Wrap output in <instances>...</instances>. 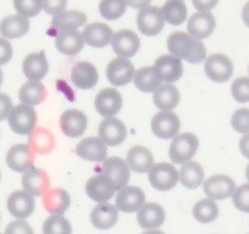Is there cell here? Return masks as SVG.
<instances>
[{
	"label": "cell",
	"instance_id": "obj_10",
	"mask_svg": "<svg viewBox=\"0 0 249 234\" xmlns=\"http://www.w3.org/2000/svg\"><path fill=\"white\" fill-rule=\"evenodd\" d=\"M111 48L114 53L120 58H132L138 53L141 48V40L137 33L129 29H123L113 34L111 38Z\"/></svg>",
	"mask_w": 249,
	"mask_h": 234
},
{
	"label": "cell",
	"instance_id": "obj_28",
	"mask_svg": "<svg viewBox=\"0 0 249 234\" xmlns=\"http://www.w3.org/2000/svg\"><path fill=\"white\" fill-rule=\"evenodd\" d=\"M55 47L59 53L73 56L80 53L84 47V39L82 33L76 30L60 32L55 38Z\"/></svg>",
	"mask_w": 249,
	"mask_h": 234
},
{
	"label": "cell",
	"instance_id": "obj_37",
	"mask_svg": "<svg viewBox=\"0 0 249 234\" xmlns=\"http://www.w3.org/2000/svg\"><path fill=\"white\" fill-rule=\"evenodd\" d=\"M29 144L30 149L38 154H48L54 149L55 139L52 132L45 128H36L30 133Z\"/></svg>",
	"mask_w": 249,
	"mask_h": 234
},
{
	"label": "cell",
	"instance_id": "obj_6",
	"mask_svg": "<svg viewBox=\"0 0 249 234\" xmlns=\"http://www.w3.org/2000/svg\"><path fill=\"white\" fill-rule=\"evenodd\" d=\"M204 72L215 83H226L233 75V63L224 54H212L204 62Z\"/></svg>",
	"mask_w": 249,
	"mask_h": 234
},
{
	"label": "cell",
	"instance_id": "obj_3",
	"mask_svg": "<svg viewBox=\"0 0 249 234\" xmlns=\"http://www.w3.org/2000/svg\"><path fill=\"white\" fill-rule=\"evenodd\" d=\"M36 109L27 104L13 107L8 115V123L12 130L19 135H29L36 129Z\"/></svg>",
	"mask_w": 249,
	"mask_h": 234
},
{
	"label": "cell",
	"instance_id": "obj_34",
	"mask_svg": "<svg viewBox=\"0 0 249 234\" xmlns=\"http://www.w3.org/2000/svg\"><path fill=\"white\" fill-rule=\"evenodd\" d=\"M204 170L198 162L188 161L182 164L179 170V180L188 189H196L203 183Z\"/></svg>",
	"mask_w": 249,
	"mask_h": 234
},
{
	"label": "cell",
	"instance_id": "obj_11",
	"mask_svg": "<svg viewBox=\"0 0 249 234\" xmlns=\"http://www.w3.org/2000/svg\"><path fill=\"white\" fill-rule=\"evenodd\" d=\"M102 170L104 176L108 177L117 189L125 187L129 183L130 169L124 159L119 157H109L103 161Z\"/></svg>",
	"mask_w": 249,
	"mask_h": 234
},
{
	"label": "cell",
	"instance_id": "obj_40",
	"mask_svg": "<svg viewBox=\"0 0 249 234\" xmlns=\"http://www.w3.org/2000/svg\"><path fill=\"white\" fill-rule=\"evenodd\" d=\"M71 222L62 214H52L43 224L44 234H71Z\"/></svg>",
	"mask_w": 249,
	"mask_h": 234
},
{
	"label": "cell",
	"instance_id": "obj_43",
	"mask_svg": "<svg viewBox=\"0 0 249 234\" xmlns=\"http://www.w3.org/2000/svg\"><path fill=\"white\" fill-rule=\"evenodd\" d=\"M231 95L238 103H248L249 102V78L242 76L238 78L231 84Z\"/></svg>",
	"mask_w": 249,
	"mask_h": 234
},
{
	"label": "cell",
	"instance_id": "obj_20",
	"mask_svg": "<svg viewBox=\"0 0 249 234\" xmlns=\"http://www.w3.org/2000/svg\"><path fill=\"white\" fill-rule=\"evenodd\" d=\"M75 153L85 161L103 162L108 157V146L100 141L99 137H89L78 143Z\"/></svg>",
	"mask_w": 249,
	"mask_h": 234
},
{
	"label": "cell",
	"instance_id": "obj_4",
	"mask_svg": "<svg viewBox=\"0 0 249 234\" xmlns=\"http://www.w3.org/2000/svg\"><path fill=\"white\" fill-rule=\"evenodd\" d=\"M164 17L160 8L147 5L139 9L137 15V27L142 34L147 36H158L164 28Z\"/></svg>",
	"mask_w": 249,
	"mask_h": 234
},
{
	"label": "cell",
	"instance_id": "obj_50",
	"mask_svg": "<svg viewBox=\"0 0 249 234\" xmlns=\"http://www.w3.org/2000/svg\"><path fill=\"white\" fill-rule=\"evenodd\" d=\"M192 1L198 12H209L219 3V0H192Z\"/></svg>",
	"mask_w": 249,
	"mask_h": 234
},
{
	"label": "cell",
	"instance_id": "obj_48",
	"mask_svg": "<svg viewBox=\"0 0 249 234\" xmlns=\"http://www.w3.org/2000/svg\"><path fill=\"white\" fill-rule=\"evenodd\" d=\"M13 56V47L6 38H0V65L10 62Z\"/></svg>",
	"mask_w": 249,
	"mask_h": 234
},
{
	"label": "cell",
	"instance_id": "obj_1",
	"mask_svg": "<svg viewBox=\"0 0 249 234\" xmlns=\"http://www.w3.org/2000/svg\"><path fill=\"white\" fill-rule=\"evenodd\" d=\"M167 47L172 55L191 64L202 63L207 58V50L202 41L184 32L172 33L167 40Z\"/></svg>",
	"mask_w": 249,
	"mask_h": 234
},
{
	"label": "cell",
	"instance_id": "obj_45",
	"mask_svg": "<svg viewBox=\"0 0 249 234\" xmlns=\"http://www.w3.org/2000/svg\"><path fill=\"white\" fill-rule=\"evenodd\" d=\"M231 126L237 133L247 134L249 133V109L242 108L234 111L231 117Z\"/></svg>",
	"mask_w": 249,
	"mask_h": 234
},
{
	"label": "cell",
	"instance_id": "obj_9",
	"mask_svg": "<svg viewBox=\"0 0 249 234\" xmlns=\"http://www.w3.org/2000/svg\"><path fill=\"white\" fill-rule=\"evenodd\" d=\"M126 128L120 119L109 117L103 120L98 130V137L107 146L120 145L125 141Z\"/></svg>",
	"mask_w": 249,
	"mask_h": 234
},
{
	"label": "cell",
	"instance_id": "obj_2",
	"mask_svg": "<svg viewBox=\"0 0 249 234\" xmlns=\"http://www.w3.org/2000/svg\"><path fill=\"white\" fill-rule=\"evenodd\" d=\"M199 146V139L193 133L177 134L169 146V158L176 164L191 161Z\"/></svg>",
	"mask_w": 249,
	"mask_h": 234
},
{
	"label": "cell",
	"instance_id": "obj_14",
	"mask_svg": "<svg viewBox=\"0 0 249 234\" xmlns=\"http://www.w3.org/2000/svg\"><path fill=\"white\" fill-rule=\"evenodd\" d=\"M94 106L102 117H114L123 107V98L115 88L103 89L95 97Z\"/></svg>",
	"mask_w": 249,
	"mask_h": 234
},
{
	"label": "cell",
	"instance_id": "obj_23",
	"mask_svg": "<svg viewBox=\"0 0 249 234\" xmlns=\"http://www.w3.org/2000/svg\"><path fill=\"white\" fill-rule=\"evenodd\" d=\"M119 218V211L115 205L110 203H99L97 207L93 208L90 213V222L97 229L106 231L114 227Z\"/></svg>",
	"mask_w": 249,
	"mask_h": 234
},
{
	"label": "cell",
	"instance_id": "obj_52",
	"mask_svg": "<svg viewBox=\"0 0 249 234\" xmlns=\"http://www.w3.org/2000/svg\"><path fill=\"white\" fill-rule=\"evenodd\" d=\"M126 6H130L133 9H142L144 6L149 5L152 0H124Z\"/></svg>",
	"mask_w": 249,
	"mask_h": 234
},
{
	"label": "cell",
	"instance_id": "obj_32",
	"mask_svg": "<svg viewBox=\"0 0 249 234\" xmlns=\"http://www.w3.org/2000/svg\"><path fill=\"white\" fill-rule=\"evenodd\" d=\"M30 23L28 18L21 15H9L0 23V34L3 38L17 39L21 38L29 32Z\"/></svg>",
	"mask_w": 249,
	"mask_h": 234
},
{
	"label": "cell",
	"instance_id": "obj_17",
	"mask_svg": "<svg viewBox=\"0 0 249 234\" xmlns=\"http://www.w3.org/2000/svg\"><path fill=\"white\" fill-rule=\"evenodd\" d=\"M88 126V117L78 109H68L60 117V128L69 138L82 137Z\"/></svg>",
	"mask_w": 249,
	"mask_h": 234
},
{
	"label": "cell",
	"instance_id": "obj_49",
	"mask_svg": "<svg viewBox=\"0 0 249 234\" xmlns=\"http://www.w3.org/2000/svg\"><path fill=\"white\" fill-rule=\"evenodd\" d=\"M12 108V99L6 94L0 93V122H3L4 119L8 118Z\"/></svg>",
	"mask_w": 249,
	"mask_h": 234
},
{
	"label": "cell",
	"instance_id": "obj_42",
	"mask_svg": "<svg viewBox=\"0 0 249 234\" xmlns=\"http://www.w3.org/2000/svg\"><path fill=\"white\" fill-rule=\"evenodd\" d=\"M14 9L19 15L25 18H34L43 9L41 0H13Z\"/></svg>",
	"mask_w": 249,
	"mask_h": 234
},
{
	"label": "cell",
	"instance_id": "obj_30",
	"mask_svg": "<svg viewBox=\"0 0 249 234\" xmlns=\"http://www.w3.org/2000/svg\"><path fill=\"white\" fill-rule=\"evenodd\" d=\"M126 164L129 169L135 173H147L154 164V158L149 149L145 146L135 145L132 146L126 154Z\"/></svg>",
	"mask_w": 249,
	"mask_h": 234
},
{
	"label": "cell",
	"instance_id": "obj_33",
	"mask_svg": "<svg viewBox=\"0 0 249 234\" xmlns=\"http://www.w3.org/2000/svg\"><path fill=\"white\" fill-rule=\"evenodd\" d=\"M87 23V14L78 10H63L62 13L54 15L52 27L59 32L76 30Z\"/></svg>",
	"mask_w": 249,
	"mask_h": 234
},
{
	"label": "cell",
	"instance_id": "obj_55",
	"mask_svg": "<svg viewBox=\"0 0 249 234\" xmlns=\"http://www.w3.org/2000/svg\"><path fill=\"white\" fill-rule=\"evenodd\" d=\"M246 178H247V180L249 181V164L247 165V169H246Z\"/></svg>",
	"mask_w": 249,
	"mask_h": 234
},
{
	"label": "cell",
	"instance_id": "obj_19",
	"mask_svg": "<svg viewBox=\"0 0 249 234\" xmlns=\"http://www.w3.org/2000/svg\"><path fill=\"white\" fill-rule=\"evenodd\" d=\"M5 159L8 167L17 173L27 172L34 164V154L28 144H17L10 146Z\"/></svg>",
	"mask_w": 249,
	"mask_h": 234
},
{
	"label": "cell",
	"instance_id": "obj_26",
	"mask_svg": "<svg viewBox=\"0 0 249 234\" xmlns=\"http://www.w3.org/2000/svg\"><path fill=\"white\" fill-rule=\"evenodd\" d=\"M154 68L165 83H174L183 75L182 60L174 55H161L154 63Z\"/></svg>",
	"mask_w": 249,
	"mask_h": 234
},
{
	"label": "cell",
	"instance_id": "obj_7",
	"mask_svg": "<svg viewBox=\"0 0 249 234\" xmlns=\"http://www.w3.org/2000/svg\"><path fill=\"white\" fill-rule=\"evenodd\" d=\"M180 120L172 110H161L152 119V132L160 139H172L179 134Z\"/></svg>",
	"mask_w": 249,
	"mask_h": 234
},
{
	"label": "cell",
	"instance_id": "obj_31",
	"mask_svg": "<svg viewBox=\"0 0 249 234\" xmlns=\"http://www.w3.org/2000/svg\"><path fill=\"white\" fill-rule=\"evenodd\" d=\"M153 102L161 110H173L180 102V94L172 83H165L153 91Z\"/></svg>",
	"mask_w": 249,
	"mask_h": 234
},
{
	"label": "cell",
	"instance_id": "obj_46",
	"mask_svg": "<svg viewBox=\"0 0 249 234\" xmlns=\"http://www.w3.org/2000/svg\"><path fill=\"white\" fill-rule=\"evenodd\" d=\"M4 234H34L29 223L24 219L13 220L6 225Z\"/></svg>",
	"mask_w": 249,
	"mask_h": 234
},
{
	"label": "cell",
	"instance_id": "obj_22",
	"mask_svg": "<svg viewBox=\"0 0 249 234\" xmlns=\"http://www.w3.org/2000/svg\"><path fill=\"white\" fill-rule=\"evenodd\" d=\"M138 224L143 229H158L165 220V212L158 203H144L137 213Z\"/></svg>",
	"mask_w": 249,
	"mask_h": 234
},
{
	"label": "cell",
	"instance_id": "obj_25",
	"mask_svg": "<svg viewBox=\"0 0 249 234\" xmlns=\"http://www.w3.org/2000/svg\"><path fill=\"white\" fill-rule=\"evenodd\" d=\"M71 82L79 89H91L99 80L97 67L89 62L76 63L71 69Z\"/></svg>",
	"mask_w": 249,
	"mask_h": 234
},
{
	"label": "cell",
	"instance_id": "obj_38",
	"mask_svg": "<svg viewBox=\"0 0 249 234\" xmlns=\"http://www.w3.org/2000/svg\"><path fill=\"white\" fill-rule=\"evenodd\" d=\"M164 20L170 25H180L187 20L188 9L183 0H167L161 8Z\"/></svg>",
	"mask_w": 249,
	"mask_h": 234
},
{
	"label": "cell",
	"instance_id": "obj_41",
	"mask_svg": "<svg viewBox=\"0 0 249 234\" xmlns=\"http://www.w3.org/2000/svg\"><path fill=\"white\" fill-rule=\"evenodd\" d=\"M126 10L124 0H102L99 4V13L107 20H117L123 17Z\"/></svg>",
	"mask_w": 249,
	"mask_h": 234
},
{
	"label": "cell",
	"instance_id": "obj_39",
	"mask_svg": "<svg viewBox=\"0 0 249 234\" xmlns=\"http://www.w3.org/2000/svg\"><path fill=\"white\" fill-rule=\"evenodd\" d=\"M219 207L213 199H200L194 204L193 216L199 223H212L218 218Z\"/></svg>",
	"mask_w": 249,
	"mask_h": 234
},
{
	"label": "cell",
	"instance_id": "obj_18",
	"mask_svg": "<svg viewBox=\"0 0 249 234\" xmlns=\"http://www.w3.org/2000/svg\"><path fill=\"white\" fill-rule=\"evenodd\" d=\"M115 190H117V188L114 187L113 181L104 174L91 177L85 185L87 196L91 200L98 203L108 202L109 199L114 196Z\"/></svg>",
	"mask_w": 249,
	"mask_h": 234
},
{
	"label": "cell",
	"instance_id": "obj_56",
	"mask_svg": "<svg viewBox=\"0 0 249 234\" xmlns=\"http://www.w3.org/2000/svg\"><path fill=\"white\" fill-rule=\"evenodd\" d=\"M1 84H3V72L0 69V87H1Z\"/></svg>",
	"mask_w": 249,
	"mask_h": 234
},
{
	"label": "cell",
	"instance_id": "obj_15",
	"mask_svg": "<svg viewBox=\"0 0 249 234\" xmlns=\"http://www.w3.org/2000/svg\"><path fill=\"white\" fill-rule=\"evenodd\" d=\"M235 189L234 180L228 176H213L209 177L203 184L205 196L213 200H222L231 197Z\"/></svg>",
	"mask_w": 249,
	"mask_h": 234
},
{
	"label": "cell",
	"instance_id": "obj_29",
	"mask_svg": "<svg viewBox=\"0 0 249 234\" xmlns=\"http://www.w3.org/2000/svg\"><path fill=\"white\" fill-rule=\"evenodd\" d=\"M43 205L50 214H64L71 207V196L65 189L55 188L43 194Z\"/></svg>",
	"mask_w": 249,
	"mask_h": 234
},
{
	"label": "cell",
	"instance_id": "obj_54",
	"mask_svg": "<svg viewBox=\"0 0 249 234\" xmlns=\"http://www.w3.org/2000/svg\"><path fill=\"white\" fill-rule=\"evenodd\" d=\"M143 234H165L164 232L158 231V229H147Z\"/></svg>",
	"mask_w": 249,
	"mask_h": 234
},
{
	"label": "cell",
	"instance_id": "obj_35",
	"mask_svg": "<svg viewBox=\"0 0 249 234\" xmlns=\"http://www.w3.org/2000/svg\"><path fill=\"white\" fill-rule=\"evenodd\" d=\"M134 84L143 93H153L161 84V78L154 67H144L134 74Z\"/></svg>",
	"mask_w": 249,
	"mask_h": 234
},
{
	"label": "cell",
	"instance_id": "obj_36",
	"mask_svg": "<svg viewBox=\"0 0 249 234\" xmlns=\"http://www.w3.org/2000/svg\"><path fill=\"white\" fill-rule=\"evenodd\" d=\"M19 99H20L21 104H27L30 107L38 106L47 99L45 85L40 82L29 80L23 84L19 90Z\"/></svg>",
	"mask_w": 249,
	"mask_h": 234
},
{
	"label": "cell",
	"instance_id": "obj_57",
	"mask_svg": "<svg viewBox=\"0 0 249 234\" xmlns=\"http://www.w3.org/2000/svg\"><path fill=\"white\" fill-rule=\"evenodd\" d=\"M0 234H1V233H0Z\"/></svg>",
	"mask_w": 249,
	"mask_h": 234
},
{
	"label": "cell",
	"instance_id": "obj_12",
	"mask_svg": "<svg viewBox=\"0 0 249 234\" xmlns=\"http://www.w3.org/2000/svg\"><path fill=\"white\" fill-rule=\"evenodd\" d=\"M8 211L17 219H27L36 209L34 196L27 190H15L8 198Z\"/></svg>",
	"mask_w": 249,
	"mask_h": 234
},
{
	"label": "cell",
	"instance_id": "obj_27",
	"mask_svg": "<svg viewBox=\"0 0 249 234\" xmlns=\"http://www.w3.org/2000/svg\"><path fill=\"white\" fill-rule=\"evenodd\" d=\"M49 72V63L44 53H32L23 62V73L29 80L40 82Z\"/></svg>",
	"mask_w": 249,
	"mask_h": 234
},
{
	"label": "cell",
	"instance_id": "obj_13",
	"mask_svg": "<svg viewBox=\"0 0 249 234\" xmlns=\"http://www.w3.org/2000/svg\"><path fill=\"white\" fill-rule=\"evenodd\" d=\"M145 203V193L138 187L125 185L120 188L115 197V207L124 213H134Z\"/></svg>",
	"mask_w": 249,
	"mask_h": 234
},
{
	"label": "cell",
	"instance_id": "obj_47",
	"mask_svg": "<svg viewBox=\"0 0 249 234\" xmlns=\"http://www.w3.org/2000/svg\"><path fill=\"white\" fill-rule=\"evenodd\" d=\"M68 0H41L43 10L49 15H56L67 8Z\"/></svg>",
	"mask_w": 249,
	"mask_h": 234
},
{
	"label": "cell",
	"instance_id": "obj_16",
	"mask_svg": "<svg viewBox=\"0 0 249 234\" xmlns=\"http://www.w3.org/2000/svg\"><path fill=\"white\" fill-rule=\"evenodd\" d=\"M215 29V18L211 12H198L188 20V34L193 38L202 40L213 34Z\"/></svg>",
	"mask_w": 249,
	"mask_h": 234
},
{
	"label": "cell",
	"instance_id": "obj_24",
	"mask_svg": "<svg viewBox=\"0 0 249 234\" xmlns=\"http://www.w3.org/2000/svg\"><path fill=\"white\" fill-rule=\"evenodd\" d=\"M113 30L109 25L104 23L88 24L83 29V39L84 43L93 48H104L109 44L113 38Z\"/></svg>",
	"mask_w": 249,
	"mask_h": 234
},
{
	"label": "cell",
	"instance_id": "obj_51",
	"mask_svg": "<svg viewBox=\"0 0 249 234\" xmlns=\"http://www.w3.org/2000/svg\"><path fill=\"white\" fill-rule=\"evenodd\" d=\"M239 149L246 158H249V133L244 134L242 139H240Z\"/></svg>",
	"mask_w": 249,
	"mask_h": 234
},
{
	"label": "cell",
	"instance_id": "obj_21",
	"mask_svg": "<svg viewBox=\"0 0 249 234\" xmlns=\"http://www.w3.org/2000/svg\"><path fill=\"white\" fill-rule=\"evenodd\" d=\"M21 184H23L24 189L29 192L32 196L39 197L43 196L49 189L50 179L43 169L32 167L27 172H24Z\"/></svg>",
	"mask_w": 249,
	"mask_h": 234
},
{
	"label": "cell",
	"instance_id": "obj_5",
	"mask_svg": "<svg viewBox=\"0 0 249 234\" xmlns=\"http://www.w3.org/2000/svg\"><path fill=\"white\" fill-rule=\"evenodd\" d=\"M149 181L153 188L160 192L173 189L179 181V172L173 164L157 163L153 164L149 170Z\"/></svg>",
	"mask_w": 249,
	"mask_h": 234
},
{
	"label": "cell",
	"instance_id": "obj_44",
	"mask_svg": "<svg viewBox=\"0 0 249 234\" xmlns=\"http://www.w3.org/2000/svg\"><path fill=\"white\" fill-rule=\"evenodd\" d=\"M231 200L238 211L249 213V184H242L235 188L231 194Z\"/></svg>",
	"mask_w": 249,
	"mask_h": 234
},
{
	"label": "cell",
	"instance_id": "obj_53",
	"mask_svg": "<svg viewBox=\"0 0 249 234\" xmlns=\"http://www.w3.org/2000/svg\"><path fill=\"white\" fill-rule=\"evenodd\" d=\"M242 18H243L244 24L249 28V1L244 5L243 12H242Z\"/></svg>",
	"mask_w": 249,
	"mask_h": 234
},
{
	"label": "cell",
	"instance_id": "obj_8",
	"mask_svg": "<svg viewBox=\"0 0 249 234\" xmlns=\"http://www.w3.org/2000/svg\"><path fill=\"white\" fill-rule=\"evenodd\" d=\"M107 78L108 82L114 87H124L129 84L134 78L135 68L128 58L113 59L107 67Z\"/></svg>",
	"mask_w": 249,
	"mask_h": 234
}]
</instances>
